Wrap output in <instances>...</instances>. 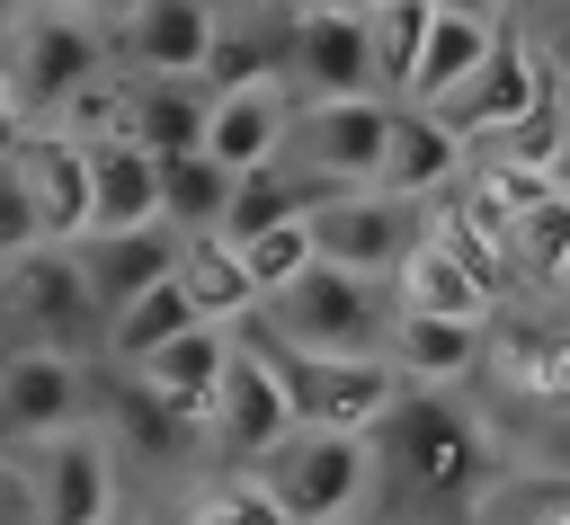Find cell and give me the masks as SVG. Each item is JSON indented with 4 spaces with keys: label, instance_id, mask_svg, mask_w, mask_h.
<instances>
[{
    "label": "cell",
    "instance_id": "cell-34",
    "mask_svg": "<svg viewBox=\"0 0 570 525\" xmlns=\"http://www.w3.org/2000/svg\"><path fill=\"white\" fill-rule=\"evenodd\" d=\"M45 231H36V205H27V187H18V169H9V151H0V267L18 258V249H36Z\"/></svg>",
    "mask_w": 570,
    "mask_h": 525
},
{
    "label": "cell",
    "instance_id": "cell-24",
    "mask_svg": "<svg viewBox=\"0 0 570 525\" xmlns=\"http://www.w3.org/2000/svg\"><path fill=\"white\" fill-rule=\"evenodd\" d=\"M490 27L499 18H454V9H428V36H419V62H410V89L401 98H419V107H436L481 53H490Z\"/></svg>",
    "mask_w": 570,
    "mask_h": 525
},
{
    "label": "cell",
    "instance_id": "cell-39",
    "mask_svg": "<svg viewBox=\"0 0 570 525\" xmlns=\"http://www.w3.org/2000/svg\"><path fill=\"white\" fill-rule=\"evenodd\" d=\"M552 285H561V303H570V258H561V267H552Z\"/></svg>",
    "mask_w": 570,
    "mask_h": 525
},
{
    "label": "cell",
    "instance_id": "cell-6",
    "mask_svg": "<svg viewBox=\"0 0 570 525\" xmlns=\"http://www.w3.org/2000/svg\"><path fill=\"white\" fill-rule=\"evenodd\" d=\"M383 125H392V98H294V116H285V142H276V160L285 169H312V178H330V187H374V169H383Z\"/></svg>",
    "mask_w": 570,
    "mask_h": 525
},
{
    "label": "cell",
    "instance_id": "cell-9",
    "mask_svg": "<svg viewBox=\"0 0 570 525\" xmlns=\"http://www.w3.org/2000/svg\"><path fill=\"white\" fill-rule=\"evenodd\" d=\"M285 427H294V409H285L276 356H267L258 338H232V356H223V374H214V392H205V445H214L232 472H249Z\"/></svg>",
    "mask_w": 570,
    "mask_h": 525
},
{
    "label": "cell",
    "instance_id": "cell-19",
    "mask_svg": "<svg viewBox=\"0 0 570 525\" xmlns=\"http://www.w3.org/2000/svg\"><path fill=\"white\" fill-rule=\"evenodd\" d=\"M214 27H223L214 0H134V18H125V62H134V71H205Z\"/></svg>",
    "mask_w": 570,
    "mask_h": 525
},
{
    "label": "cell",
    "instance_id": "cell-42",
    "mask_svg": "<svg viewBox=\"0 0 570 525\" xmlns=\"http://www.w3.org/2000/svg\"><path fill=\"white\" fill-rule=\"evenodd\" d=\"M45 9H80V0H45Z\"/></svg>",
    "mask_w": 570,
    "mask_h": 525
},
{
    "label": "cell",
    "instance_id": "cell-37",
    "mask_svg": "<svg viewBox=\"0 0 570 525\" xmlns=\"http://www.w3.org/2000/svg\"><path fill=\"white\" fill-rule=\"evenodd\" d=\"M0 525H27V481H18V463H0Z\"/></svg>",
    "mask_w": 570,
    "mask_h": 525
},
{
    "label": "cell",
    "instance_id": "cell-33",
    "mask_svg": "<svg viewBox=\"0 0 570 525\" xmlns=\"http://www.w3.org/2000/svg\"><path fill=\"white\" fill-rule=\"evenodd\" d=\"M187 525H285V516H276V498H267L249 472H223V481H205V489H196Z\"/></svg>",
    "mask_w": 570,
    "mask_h": 525
},
{
    "label": "cell",
    "instance_id": "cell-14",
    "mask_svg": "<svg viewBox=\"0 0 570 525\" xmlns=\"http://www.w3.org/2000/svg\"><path fill=\"white\" fill-rule=\"evenodd\" d=\"M9 169H18L45 240H80L89 231V142H71V133H18Z\"/></svg>",
    "mask_w": 570,
    "mask_h": 525
},
{
    "label": "cell",
    "instance_id": "cell-8",
    "mask_svg": "<svg viewBox=\"0 0 570 525\" xmlns=\"http://www.w3.org/2000/svg\"><path fill=\"white\" fill-rule=\"evenodd\" d=\"M267 356H276L294 427H347V436H365L401 400V374L383 356H303V347H267Z\"/></svg>",
    "mask_w": 570,
    "mask_h": 525
},
{
    "label": "cell",
    "instance_id": "cell-17",
    "mask_svg": "<svg viewBox=\"0 0 570 525\" xmlns=\"http://www.w3.org/2000/svg\"><path fill=\"white\" fill-rule=\"evenodd\" d=\"M205 98H214V89H205L196 71H142V80L116 98V133L142 142L151 160H160V151H196V142H205Z\"/></svg>",
    "mask_w": 570,
    "mask_h": 525
},
{
    "label": "cell",
    "instance_id": "cell-27",
    "mask_svg": "<svg viewBox=\"0 0 570 525\" xmlns=\"http://www.w3.org/2000/svg\"><path fill=\"white\" fill-rule=\"evenodd\" d=\"M392 276H401V303H392V311H445V320H481V311H490V294H481L436 240H419Z\"/></svg>",
    "mask_w": 570,
    "mask_h": 525
},
{
    "label": "cell",
    "instance_id": "cell-16",
    "mask_svg": "<svg viewBox=\"0 0 570 525\" xmlns=\"http://www.w3.org/2000/svg\"><path fill=\"white\" fill-rule=\"evenodd\" d=\"M285 116H294V89L267 71V80H240V89H214L205 98V160H223V169H258V160H276V142H285Z\"/></svg>",
    "mask_w": 570,
    "mask_h": 525
},
{
    "label": "cell",
    "instance_id": "cell-41",
    "mask_svg": "<svg viewBox=\"0 0 570 525\" xmlns=\"http://www.w3.org/2000/svg\"><path fill=\"white\" fill-rule=\"evenodd\" d=\"M18 9H27V0H0V18H18Z\"/></svg>",
    "mask_w": 570,
    "mask_h": 525
},
{
    "label": "cell",
    "instance_id": "cell-29",
    "mask_svg": "<svg viewBox=\"0 0 570 525\" xmlns=\"http://www.w3.org/2000/svg\"><path fill=\"white\" fill-rule=\"evenodd\" d=\"M419 36H428V0H365V53H374V98H401V89H410Z\"/></svg>",
    "mask_w": 570,
    "mask_h": 525
},
{
    "label": "cell",
    "instance_id": "cell-12",
    "mask_svg": "<svg viewBox=\"0 0 570 525\" xmlns=\"http://www.w3.org/2000/svg\"><path fill=\"white\" fill-rule=\"evenodd\" d=\"M276 80L303 89V98H365V89H374L365 9H321V0H303L294 27H285V62H276Z\"/></svg>",
    "mask_w": 570,
    "mask_h": 525
},
{
    "label": "cell",
    "instance_id": "cell-4",
    "mask_svg": "<svg viewBox=\"0 0 570 525\" xmlns=\"http://www.w3.org/2000/svg\"><path fill=\"white\" fill-rule=\"evenodd\" d=\"M18 481H27V525H98L116 507V436L89 418L27 436Z\"/></svg>",
    "mask_w": 570,
    "mask_h": 525
},
{
    "label": "cell",
    "instance_id": "cell-23",
    "mask_svg": "<svg viewBox=\"0 0 570 525\" xmlns=\"http://www.w3.org/2000/svg\"><path fill=\"white\" fill-rule=\"evenodd\" d=\"M232 178H240V169H223V160H205V151H160V160H151V187H160V222H169L178 240H196V231H223Z\"/></svg>",
    "mask_w": 570,
    "mask_h": 525
},
{
    "label": "cell",
    "instance_id": "cell-1",
    "mask_svg": "<svg viewBox=\"0 0 570 525\" xmlns=\"http://www.w3.org/2000/svg\"><path fill=\"white\" fill-rule=\"evenodd\" d=\"M249 311L276 329V347H303V356H383V320H392L374 276H347L330 258H312L303 276H285Z\"/></svg>",
    "mask_w": 570,
    "mask_h": 525
},
{
    "label": "cell",
    "instance_id": "cell-40",
    "mask_svg": "<svg viewBox=\"0 0 570 525\" xmlns=\"http://www.w3.org/2000/svg\"><path fill=\"white\" fill-rule=\"evenodd\" d=\"M98 525H142V516H116V507H107V516H98Z\"/></svg>",
    "mask_w": 570,
    "mask_h": 525
},
{
    "label": "cell",
    "instance_id": "cell-30",
    "mask_svg": "<svg viewBox=\"0 0 570 525\" xmlns=\"http://www.w3.org/2000/svg\"><path fill=\"white\" fill-rule=\"evenodd\" d=\"M428 240H436V249H445V258H454V267H463L481 294H499V285L517 276V258H508V231H499V222H481L472 205L436 214V222H428Z\"/></svg>",
    "mask_w": 570,
    "mask_h": 525
},
{
    "label": "cell",
    "instance_id": "cell-36",
    "mask_svg": "<svg viewBox=\"0 0 570 525\" xmlns=\"http://www.w3.org/2000/svg\"><path fill=\"white\" fill-rule=\"evenodd\" d=\"M552 116H561V151H552V187H570V71H552Z\"/></svg>",
    "mask_w": 570,
    "mask_h": 525
},
{
    "label": "cell",
    "instance_id": "cell-5",
    "mask_svg": "<svg viewBox=\"0 0 570 525\" xmlns=\"http://www.w3.org/2000/svg\"><path fill=\"white\" fill-rule=\"evenodd\" d=\"M419 240H428L419 196H392V187H338V196L312 205V258H330V267H347V276H374V285H383Z\"/></svg>",
    "mask_w": 570,
    "mask_h": 525
},
{
    "label": "cell",
    "instance_id": "cell-13",
    "mask_svg": "<svg viewBox=\"0 0 570 525\" xmlns=\"http://www.w3.org/2000/svg\"><path fill=\"white\" fill-rule=\"evenodd\" d=\"M89 418V365L71 347H9L0 356V445H27V436H53Z\"/></svg>",
    "mask_w": 570,
    "mask_h": 525
},
{
    "label": "cell",
    "instance_id": "cell-20",
    "mask_svg": "<svg viewBox=\"0 0 570 525\" xmlns=\"http://www.w3.org/2000/svg\"><path fill=\"white\" fill-rule=\"evenodd\" d=\"M454 169H463V133H454V125H436L428 107H392L374 187H392V196H436Z\"/></svg>",
    "mask_w": 570,
    "mask_h": 525
},
{
    "label": "cell",
    "instance_id": "cell-15",
    "mask_svg": "<svg viewBox=\"0 0 570 525\" xmlns=\"http://www.w3.org/2000/svg\"><path fill=\"white\" fill-rule=\"evenodd\" d=\"M71 267H80V285H89V303H98V329H107V311H116V303H134L142 285H160V276L178 267V231H169V222L80 231V240H71Z\"/></svg>",
    "mask_w": 570,
    "mask_h": 525
},
{
    "label": "cell",
    "instance_id": "cell-31",
    "mask_svg": "<svg viewBox=\"0 0 570 525\" xmlns=\"http://www.w3.org/2000/svg\"><path fill=\"white\" fill-rule=\"evenodd\" d=\"M240 249V276H249V294H276L285 276H303L312 267V214H294V222H267V231H249V240H232Z\"/></svg>",
    "mask_w": 570,
    "mask_h": 525
},
{
    "label": "cell",
    "instance_id": "cell-28",
    "mask_svg": "<svg viewBox=\"0 0 570 525\" xmlns=\"http://www.w3.org/2000/svg\"><path fill=\"white\" fill-rule=\"evenodd\" d=\"M481 356H490L499 383H517L525 400H561V409H570V338H561V329H508V338H490Z\"/></svg>",
    "mask_w": 570,
    "mask_h": 525
},
{
    "label": "cell",
    "instance_id": "cell-26",
    "mask_svg": "<svg viewBox=\"0 0 570 525\" xmlns=\"http://www.w3.org/2000/svg\"><path fill=\"white\" fill-rule=\"evenodd\" d=\"M178 285H187V303L205 311V320H249V276H240V249L223 240V231H196V240H178Z\"/></svg>",
    "mask_w": 570,
    "mask_h": 525
},
{
    "label": "cell",
    "instance_id": "cell-21",
    "mask_svg": "<svg viewBox=\"0 0 570 525\" xmlns=\"http://www.w3.org/2000/svg\"><path fill=\"white\" fill-rule=\"evenodd\" d=\"M134 222H160L151 151L125 133H98L89 142V231H134Z\"/></svg>",
    "mask_w": 570,
    "mask_h": 525
},
{
    "label": "cell",
    "instance_id": "cell-11",
    "mask_svg": "<svg viewBox=\"0 0 570 525\" xmlns=\"http://www.w3.org/2000/svg\"><path fill=\"white\" fill-rule=\"evenodd\" d=\"M0 71H9L18 107H62V98H80V89L107 71V36H98L80 9H45V18L18 27V53H9Z\"/></svg>",
    "mask_w": 570,
    "mask_h": 525
},
{
    "label": "cell",
    "instance_id": "cell-10",
    "mask_svg": "<svg viewBox=\"0 0 570 525\" xmlns=\"http://www.w3.org/2000/svg\"><path fill=\"white\" fill-rule=\"evenodd\" d=\"M0 311H18L36 347H71L80 356L98 338V303H89V285H80L62 240H36V249H18L0 267Z\"/></svg>",
    "mask_w": 570,
    "mask_h": 525
},
{
    "label": "cell",
    "instance_id": "cell-7",
    "mask_svg": "<svg viewBox=\"0 0 570 525\" xmlns=\"http://www.w3.org/2000/svg\"><path fill=\"white\" fill-rule=\"evenodd\" d=\"M543 89H552V71H543L534 36H525V27H508V9H499L490 53H481V62H472V71H463V80H454L428 116H436V125H454L463 142H490V133H499V125H517Z\"/></svg>",
    "mask_w": 570,
    "mask_h": 525
},
{
    "label": "cell",
    "instance_id": "cell-22",
    "mask_svg": "<svg viewBox=\"0 0 570 525\" xmlns=\"http://www.w3.org/2000/svg\"><path fill=\"white\" fill-rule=\"evenodd\" d=\"M383 365L410 383H445V374H472L481 365V320H445V311H392L383 320Z\"/></svg>",
    "mask_w": 570,
    "mask_h": 525
},
{
    "label": "cell",
    "instance_id": "cell-25",
    "mask_svg": "<svg viewBox=\"0 0 570 525\" xmlns=\"http://www.w3.org/2000/svg\"><path fill=\"white\" fill-rule=\"evenodd\" d=\"M187 320H205V311H196V303H187V285H178V267H169V276H160V285H142V294H134V303H116V311H107V329H98V338H107V356H116V365H134V356H151V347H160V338H178V329H187Z\"/></svg>",
    "mask_w": 570,
    "mask_h": 525
},
{
    "label": "cell",
    "instance_id": "cell-35",
    "mask_svg": "<svg viewBox=\"0 0 570 525\" xmlns=\"http://www.w3.org/2000/svg\"><path fill=\"white\" fill-rule=\"evenodd\" d=\"M534 53H543V71H570V0H534Z\"/></svg>",
    "mask_w": 570,
    "mask_h": 525
},
{
    "label": "cell",
    "instance_id": "cell-3",
    "mask_svg": "<svg viewBox=\"0 0 570 525\" xmlns=\"http://www.w3.org/2000/svg\"><path fill=\"white\" fill-rule=\"evenodd\" d=\"M365 472H374V454H365V436H347V427H285V436L249 463V481L276 498L285 525H330V516L365 489Z\"/></svg>",
    "mask_w": 570,
    "mask_h": 525
},
{
    "label": "cell",
    "instance_id": "cell-32",
    "mask_svg": "<svg viewBox=\"0 0 570 525\" xmlns=\"http://www.w3.org/2000/svg\"><path fill=\"white\" fill-rule=\"evenodd\" d=\"M508 258H517V267H534V276H552V267L570 258V187L534 196V205L508 222Z\"/></svg>",
    "mask_w": 570,
    "mask_h": 525
},
{
    "label": "cell",
    "instance_id": "cell-2",
    "mask_svg": "<svg viewBox=\"0 0 570 525\" xmlns=\"http://www.w3.org/2000/svg\"><path fill=\"white\" fill-rule=\"evenodd\" d=\"M374 427H392V472H401V489H410V498H428V507L472 498V489H481V472H490L481 427H472L454 400H436V392H410V383H401V400H392Z\"/></svg>",
    "mask_w": 570,
    "mask_h": 525
},
{
    "label": "cell",
    "instance_id": "cell-18",
    "mask_svg": "<svg viewBox=\"0 0 570 525\" xmlns=\"http://www.w3.org/2000/svg\"><path fill=\"white\" fill-rule=\"evenodd\" d=\"M223 356H232V329H223V320H187L178 338H160V347H151V356H134L125 374H134L151 400H169V409H187V418L205 427V392H214Z\"/></svg>",
    "mask_w": 570,
    "mask_h": 525
},
{
    "label": "cell",
    "instance_id": "cell-38",
    "mask_svg": "<svg viewBox=\"0 0 570 525\" xmlns=\"http://www.w3.org/2000/svg\"><path fill=\"white\" fill-rule=\"evenodd\" d=\"M428 9H454V18H499L508 0H428Z\"/></svg>",
    "mask_w": 570,
    "mask_h": 525
}]
</instances>
